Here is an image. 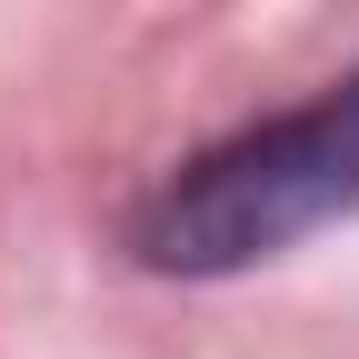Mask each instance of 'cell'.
Masks as SVG:
<instances>
[{
  "label": "cell",
  "mask_w": 359,
  "mask_h": 359,
  "mask_svg": "<svg viewBox=\"0 0 359 359\" xmlns=\"http://www.w3.org/2000/svg\"><path fill=\"white\" fill-rule=\"evenodd\" d=\"M339 219H359V60L299 110L190 150L130 210V259L150 280H250Z\"/></svg>",
  "instance_id": "cell-1"
}]
</instances>
